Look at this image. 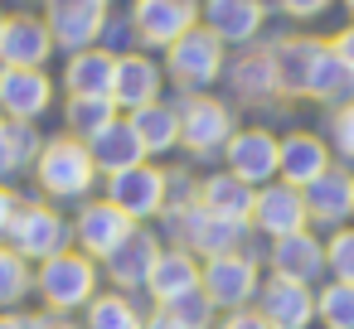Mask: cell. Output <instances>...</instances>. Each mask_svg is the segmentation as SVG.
<instances>
[{
  "mask_svg": "<svg viewBox=\"0 0 354 329\" xmlns=\"http://www.w3.org/2000/svg\"><path fill=\"white\" fill-rule=\"evenodd\" d=\"M93 155L78 146V141H49L44 155H39V184L49 194H64V199H78L93 189Z\"/></svg>",
  "mask_w": 354,
  "mask_h": 329,
  "instance_id": "cell-1",
  "label": "cell"
},
{
  "mask_svg": "<svg viewBox=\"0 0 354 329\" xmlns=\"http://www.w3.org/2000/svg\"><path fill=\"white\" fill-rule=\"evenodd\" d=\"M223 68V44L209 30H189L170 44V73L180 88H209Z\"/></svg>",
  "mask_w": 354,
  "mask_h": 329,
  "instance_id": "cell-2",
  "label": "cell"
},
{
  "mask_svg": "<svg viewBox=\"0 0 354 329\" xmlns=\"http://www.w3.org/2000/svg\"><path fill=\"white\" fill-rule=\"evenodd\" d=\"M93 261L88 257H78V252H59V257H49L44 261V271H39V290H44V300L54 305V310H73V305H83V300H93Z\"/></svg>",
  "mask_w": 354,
  "mask_h": 329,
  "instance_id": "cell-3",
  "label": "cell"
},
{
  "mask_svg": "<svg viewBox=\"0 0 354 329\" xmlns=\"http://www.w3.org/2000/svg\"><path fill=\"white\" fill-rule=\"evenodd\" d=\"M49 34H54V44L59 49H73V54H83L97 34H102V25H107V10H102V0H49Z\"/></svg>",
  "mask_w": 354,
  "mask_h": 329,
  "instance_id": "cell-4",
  "label": "cell"
},
{
  "mask_svg": "<svg viewBox=\"0 0 354 329\" xmlns=\"http://www.w3.org/2000/svg\"><path fill=\"white\" fill-rule=\"evenodd\" d=\"M194 15H199L194 0H136V6H131L136 34H141L146 44H165V49H170L180 34L194 30Z\"/></svg>",
  "mask_w": 354,
  "mask_h": 329,
  "instance_id": "cell-5",
  "label": "cell"
},
{
  "mask_svg": "<svg viewBox=\"0 0 354 329\" xmlns=\"http://www.w3.org/2000/svg\"><path fill=\"white\" fill-rule=\"evenodd\" d=\"M49 78L44 68H0V112L10 121H35L49 112Z\"/></svg>",
  "mask_w": 354,
  "mask_h": 329,
  "instance_id": "cell-6",
  "label": "cell"
},
{
  "mask_svg": "<svg viewBox=\"0 0 354 329\" xmlns=\"http://www.w3.org/2000/svg\"><path fill=\"white\" fill-rule=\"evenodd\" d=\"M49 54H54L49 25H39L30 15H15V20L0 25V63L6 68H44Z\"/></svg>",
  "mask_w": 354,
  "mask_h": 329,
  "instance_id": "cell-7",
  "label": "cell"
},
{
  "mask_svg": "<svg viewBox=\"0 0 354 329\" xmlns=\"http://www.w3.org/2000/svg\"><path fill=\"white\" fill-rule=\"evenodd\" d=\"M228 136H233V117H228L223 102H214V97H194V102L180 112V141H185L194 155L218 150Z\"/></svg>",
  "mask_w": 354,
  "mask_h": 329,
  "instance_id": "cell-8",
  "label": "cell"
},
{
  "mask_svg": "<svg viewBox=\"0 0 354 329\" xmlns=\"http://www.w3.org/2000/svg\"><path fill=\"white\" fill-rule=\"evenodd\" d=\"M252 218H257L262 232H272L277 242H281V237H296V232L306 228V199H301L296 184H272V189L257 194Z\"/></svg>",
  "mask_w": 354,
  "mask_h": 329,
  "instance_id": "cell-9",
  "label": "cell"
},
{
  "mask_svg": "<svg viewBox=\"0 0 354 329\" xmlns=\"http://www.w3.org/2000/svg\"><path fill=\"white\" fill-rule=\"evenodd\" d=\"M10 237H15V252H20V257L49 261V257H59V247H64V237H68V223H64L59 213H49V208H25V213L15 218Z\"/></svg>",
  "mask_w": 354,
  "mask_h": 329,
  "instance_id": "cell-10",
  "label": "cell"
},
{
  "mask_svg": "<svg viewBox=\"0 0 354 329\" xmlns=\"http://www.w3.org/2000/svg\"><path fill=\"white\" fill-rule=\"evenodd\" d=\"M112 203L127 213V218H146L165 203V175L136 165V170H122L112 175Z\"/></svg>",
  "mask_w": 354,
  "mask_h": 329,
  "instance_id": "cell-11",
  "label": "cell"
},
{
  "mask_svg": "<svg viewBox=\"0 0 354 329\" xmlns=\"http://www.w3.org/2000/svg\"><path fill=\"white\" fill-rule=\"evenodd\" d=\"M131 232H136V228H131V218H127L112 199H107V203L83 208V218H78V242H83L88 252H97V257H112Z\"/></svg>",
  "mask_w": 354,
  "mask_h": 329,
  "instance_id": "cell-12",
  "label": "cell"
},
{
  "mask_svg": "<svg viewBox=\"0 0 354 329\" xmlns=\"http://www.w3.org/2000/svg\"><path fill=\"white\" fill-rule=\"evenodd\" d=\"M252 286H257V266L248 257H233V252L214 257L209 271H204V295L214 305H243L252 295Z\"/></svg>",
  "mask_w": 354,
  "mask_h": 329,
  "instance_id": "cell-13",
  "label": "cell"
},
{
  "mask_svg": "<svg viewBox=\"0 0 354 329\" xmlns=\"http://www.w3.org/2000/svg\"><path fill=\"white\" fill-rule=\"evenodd\" d=\"M204 20L218 44H248L262 30V0H209Z\"/></svg>",
  "mask_w": 354,
  "mask_h": 329,
  "instance_id": "cell-14",
  "label": "cell"
},
{
  "mask_svg": "<svg viewBox=\"0 0 354 329\" xmlns=\"http://www.w3.org/2000/svg\"><path fill=\"white\" fill-rule=\"evenodd\" d=\"M156 92H160V68H156L151 59H141V54L117 59L112 107H131V112H141V107H151V102H156Z\"/></svg>",
  "mask_w": 354,
  "mask_h": 329,
  "instance_id": "cell-15",
  "label": "cell"
},
{
  "mask_svg": "<svg viewBox=\"0 0 354 329\" xmlns=\"http://www.w3.org/2000/svg\"><path fill=\"white\" fill-rule=\"evenodd\" d=\"M88 155H93V165H97V170H107V175H122V170H136L146 150H141V141H136L131 121H112V126H102V131L93 136Z\"/></svg>",
  "mask_w": 354,
  "mask_h": 329,
  "instance_id": "cell-16",
  "label": "cell"
},
{
  "mask_svg": "<svg viewBox=\"0 0 354 329\" xmlns=\"http://www.w3.org/2000/svg\"><path fill=\"white\" fill-rule=\"evenodd\" d=\"M228 165L243 184H262V179L277 175V141L267 131H243L228 146Z\"/></svg>",
  "mask_w": 354,
  "mask_h": 329,
  "instance_id": "cell-17",
  "label": "cell"
},
{
  "mask_svg": "<svg viewBox=\"0 0 354 329\" xmlns=\"http://www.w3.org/2000/svg\"><path fill=\"white\" fill-rule=\"evenodd\" d=\"M262 319H267L272 329H306V324H310V290H306L301 281L277 276V281L267 286V295H262Z\"/></svg>",
  "mask_w": 354,
  "mask_h": 329,
  "instance_id": "cell-18",
  "label": "cell"
},
{
  "mask_svg": "<svg viewBox=\"0 0 354 329\" xmlns=\"http://www.w3.org/2000/svg\"><path fill=\"white\" fill-rule=\"evenodd\" d=\"M277 170L296 189H306L310 179H320L330 170V155H325V146L315 136H286V141H277Z\"/></svg>",
  "mask_w": 354,
  "mask_h": 329,
  "instance_id": "cell-19",
  "label": "cell"
},
{
  "mask_svg": "<svg viewBox=\"0 0 354 329\" xmlns=\"http://www.w3.org/2000/svg\"><path fill=\"white\" fill-rule=\"evenodd\" d=\"M112 78H117V59L102 54V49L73 54L68 59V73H64V83H68L73 97H112Z\"/></svg>",
  "mask_w": 354,
  "mask_h": 329,
  "instance_id": "cell-20",
  "label": "cell"
},
{
  "mask_svg": "<svg viewBox=\"0 0 354 329\" xmlns=\"http://www.w3.org/2000/svg\"><path fill=\"white\" fill-rule=\"evenodd\" d=\"M315 54H320V44H315V39H281V44L272 49V73H277V88H281V92H306Z\"/></svg>",
  "mask_w": 354,
  "mask_h": 329,
  "instance_id": "cell-21",
  "label": "cell"
},
{
  "mask_svg": "<svg viewBox=\"0 0 354 329\" xmlns=\"http://www.w3.org/2000/svg\"><path fill=\"white\" fill-rule=\"evenodd\" d=\"M301 199H306V213L310 218H325V223H335V218H344L349 208H354V184L344 179V175H320V179H310L306 189H301Z\"/></svg>",
  "mask_w": 354,
  "mask_h": 329,
  "instance_id": "cell-22",
  "label": "cell"
},
{
  "mask_svg": "<svg viewBox=\"0 0 354 329\" xmlns=\"http://www.w3.org/2000/svg\"><path fill=\"white\" fill-rule=\"evenodd\" d=\"M146 286H151V295L156 300H180V295H189V290H199V271H194V261L185 257V252H165V257H156V266H151V276H146Z\"/></svg>",
  "mask_w": 354,
  "mask_h": 329,
  "instance_id": "cell-23",
  "label": "cell"
},
{
  "mask_svg": "<svg viewBox=\"0 0 354 329\" xmlns=\"http://www.w3.org/2000/svg\"><path fill=\"white\" fill-rule=\"evenodd\" d=\"M306 97H320V102H349V97H354V73L335 59L330 44H320V54H315V63H310Z\"/></svg>",
  "mask_w": 354,
  "mask_h": 329,
  "instance_id": "cell-24",
  "label": "cell"
},
{
  "mask_svg": "<svg viewBox=\"0 0 354 329\" xmlns=\"http://www.w3.org/2000/svg\"><path fill=\"white\" fill-rule=\"evenodd\" d=\"M185 232L194 237V247H199V252H209V257H223V252H233V242H238L243 223H233V218H218L214 208H194V213L185 218Z\"/></svg>",
  "mask_w": 354,
  "mask_h": 329,
  "instance_id": "cell-25",
  "label": "cell"
},
{
  "mask_svg": "<svg viewBox=\"0 0 354 329\" xmlns=\"http://www.w3.org/2000/svg\"><path fill=\"white\" fill-rule=\"evenodd\" d=\"M272 266H277V276H286V281H301V286H306V281L325 266V252H320L306 232H296V237H281V242H277Z\"/></svg>",
  "mask_w": 354,
  "mask_h": 329,
  "instance_id": "cell-26",
  "label": "cell"
},
{
  "mask_svg": "<svg viewBox=\"0 0 354 329\" xmlns=\"http://www.w3.org/2000/svg\"><path fill=\"white\" fill-rule=\"evenodd\" d=\"M131 131H136V141H141V150H170L175 141H180V112H170V107H160V102H151V107H141V112H131Z\"/></svg>",
  "mask_w": 354,
  "mask_h": 329,
  "instance_id": "cell-27",
  "label": "cell"
},
{
  "mask_svg": "<svg viewBox=\"0 0 354 329\" xmlns=\"http://www.w3.org/2000/svg\"><path fill=\"white\" fill-rule=\"evenodd\" d=\"M252 203H257V194H252V184H243L238 175H218V179L204 184V208H214L218 218L243 223V218L252 213Z\"/></svg>",
  "mask_w": 354,
  "mask_h": 329,
  "instance_id": "cell-28",
  "label": "cell"
},
{
  "mask_svg": "<svg viewBox=\"0 0 354 329\" xmlns=\"http://www.w3.org/2000/svg\"><path fill=\"white\" fill-rule=\"evenodd\" d=\"M156 237L151 232H131L117 252H112V276L122 281V286H141L146 276H151V266H156Z\"/></svg>",
  "mask_w": 354,
  "mask_h": 329,
  "instance_id": "cell-29",
  "label": "cell"
},
{
  "mask_svg": "<svg viewBox=\"0 0 354 329\" xmlns=\"http://www.w3.org/2000/svg\"><path fill=\"white\" fill-rule=\"evenodd\" d=\"M39 150L30 121H0V175H15L30 155Z\"/></svg>",
  "mask_w": 354,
  "mask_h": 329,
  "instance_id": "cell-30",
  "label": "cell"
},
{
  "mask_svg": "<svg viewBox=\"0 0 354 329\" xmlns=\"http://www.w3.org/2000/svg\"><path fill=\"white\" fill-rule=\"evenodd\" d=\"M112 112H117V107H112V97H73V102H68V126H73L78 136H88V141H93L102 126H112V121H117Z\"/></svg>",
  "mask_w": 354,
  "mask_h": 329,
  "instance_id": "cell-31",
  "label": "cell"
},
{
  "mask_svg": "<svg viewBox=\"0 0 354 329\" xmlns=\"http://www.w3.org/2000/svg\"><path fill=\"white\" fill-rule=\"evenodd\" d=\"M315 310L325 315L330 329H354V286H349V281H335V286L315 300Z\"/></svg>",
  "mask_w": 354,
  "mask_h": 329,
  "instance_id": "cell-32",
  "label": "cell"
},
{
  "mask_svg": "<svg viewBox=\"0 0 354 329\" xmlns=\"http://www.w3.org/2000/svg\"><path fill=\"white\" fill-rule=\"evenodd\" d=\"M88 329H141V319H136V310H131L127 300L102 295V300H93V310H88Z\"/></svg>",
  "mask_w": 354,
  "mask_h": 329,
  "instance_id": "cell-33",
  "label": "cell"
},
{
  "mask_svg": "<svg viewBox=\"0 0 354 329\" xmlns=\"http://www.w3.org/2000/svg\"><path fill=\"white\" fill-rule=\"evenodd\" d=\"M30 290V271H25V257L10 252V247H0V305H10Z\"/></svg>",
  "mask_w": 354,
  "mask_h": 329,
  "instance_id": "cell-34",
  "label": "cell"
},
{
  "mask_svg": "<svg viewBox=\"0 0 354 329\" xmlns=\"http://www.w3.org/2000/svg\"><path fill=\"white\" fill-rule=\"evenodd\" d=\"M233 78H238V88H243V92H272V88H277V73H272V49H267V54L243 59Z\"/></svg>",
  "mask_w": 354,
  "mask_h": 329,
  "instance_id": "cell-35",
  "label": "cell"
},
{
  "mask_svg": "<svg viewBox=\"0 0 354 329\" xmlns=\"http://www.w3.org/2000/svg\"><path fill=\"white\" fill-rule=\"evenodd\" d=\"M209 310H214V300H209V295H199V290H189V295L170 300V315H175L185 329H204V324H209Z\"/></svg>",
  "mask_w": 354,
  "mask_h": 329,
  "instance_id": "cell-36",
  "label": "cell"
},
{
  "mask_svg": "<svg viewBox=\"0 0 354 329\" xmlns=\"http://www.w3.org/2000/svg\"><path fill=\"white\" fill-rule=\"evenodd\" d=\"M325 261L335 266V276H339V281H349V286H354V232H335V242H330Z\"/></svg>",
  "mask_w": 354,
  "mask_h": 329,
  "instance_id": "cell-37",
  "label": "cell"
},
{
  "mask_svg": "<svg viewBox=\"0 0 354 329\" xmlns=\"http://www.w3.org/2000/svg\"><path fill=\"white\" fill-rule=\"evenodd\" d=\"M330 131H335V146L354 160V102H344L339 112H335V121H330Z\"/></svg>",
  "mask_w": 354,
  "mask_h": 329,
  "instance_id": "cell-38",
  "label": "cell"
},
{
  "mask_svg": "<svg viewBox=\"0 0 354 329\" xmlns=\"http://www.w3.org/2000/svg\"><path fill=\"white\" fill-rule=\"evenodd\" d=\"M281 10L296 15V20H315V15L330 10V0H281Z\"/></svg>",
  "mask_w": 354,
  "mask_h": 329,
  "instance_id": "cell-39",
  "label": "cell"
},
{
  "mask_svg": "<svg viewBox=\"0 0 354 329\" xmlns=\"http://www.w3.org/2000/svg\"><path fill=\"white\" fill-rule=\"evenodd\" d=\"M330 49H335V59L354 73V25H349V30H339V34L330 39Z\"/></svg>",
  "mask_w": 354,
  "mask_h": 329,
  "instance_id": "cell-40",
  "label": "cell"
},
{
  "mask_svg": "<svg viewBox=\"0 0 354 329\" xmlns=\"http://www.w3.org/2000/svg\"><path fill=\"white\" fill-rule=\"evenodd\" d=\"M15 218H20L15 194H6V189H0V232H10V228H15Z\"/></svg>",
  "mask_w": 354,
  "mask_h": 329,
  "instance_id": "cell-41",
  "label": "cell"
},
{
  "mask_svg": "<svg viewBox=\"0 0 354 329\" xmlns=\"http://www.w3.org/2000/svg\"><path fill=\"white\" fill-rule=\"evenodd\" d=\"M223 329H272V324H267L262 315H233V319H228Z\"/></svg>",
  "mask_w": 354,
  "mask_h": 329,
  "instance_id": "cell-42",
  "label": "cell"
},
{
  "mask_svg": "<svg viewBox=\"0 0 354 329\" xmlns=\"http://www.w3.org/2000/svg\"><path fill=\"white\" fill-rule=\"evenodd\" d=\"M151 329H185V324H180L170 310H165V315H156V319H151Z\"/></svg>",
  "mask_w": 354,
  "mask_h": 329,
  "instance_id": "cell-43",
  "label": "cell"
},
{
  "mask_svg": "<svg viewBox=\"0 0 354 329\" xmlns=\"http://www.w3.org/2000/svg\"><path fill=\"white\" fill-rule=\"evenodd\" d=\"M30 329H68V324H64V319H54V315H44V319H35Z\"/></svg>",
  "mask_w": 354,
  "mask_h": 329,
  "instance_id": "cell-44",
  "label": "cell"
},
{
  "mask_svg": "<svg viewBox=\"0 0 354 329\" xmlns=\"http://www.w3.org/2000/svg\"><path fill=\"white\" fill-rule=\"evenodd\" d=\"M0 329H30V324H20V319H0Z\"/></svg>",
  "mask_w": 354,
  "mask_h": 329,
  "instance_id": "cell-45",
  "label": "cell"
},
{
  "mask_svg": "<svg viewBox=\"0 0 354 329\" xmlns=\"http://www.w3.org/2000/svg\"><path fill=\"white\" fill-rule=\"evenodd\" d=\"M344 6H349V15H354V0H344Z\"/></svg>",
  "mask_w": 354,
  "mask_h": 329,
  "instance_id": "cell-46",
  "label": "cell"
},
{
  "mask_svg": "<svg viewBox=\"0 0 354 329\" xmlns=\"http://www.w3.org/2000/svg\"><path fill=\"white\" fill-rule=\"evenodd\" d=\"M349 184H354V179H349Z\"/></svg>",
  "mask_w": 354,
  "mask_h": 329,
  "instance_id": "cell-47",
  "label": "cell"
}]
</instances>
